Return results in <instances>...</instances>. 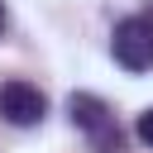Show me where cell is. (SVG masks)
<instances>
[{"mask_svg": "<svg viewBox=\"0 0 153 153\" xmlns=\"http://www.w3.org/2000/svg\"><path fill=\"white\" fill-rule=\"evenodd\" d=\"M67 115H72V124L86 134L91 153H129V139H124L115 110H110L100 96H91V91H72V96H67Z\"/></svg>", "mask_w": 153, "mask_h": 153, "instance_id": "6da1fadb", "label": "cell"}, {"mask_svg": "<svg viewBox=\"0 0 153 153\" xmlns=\"http://www.w3.org/2000/svg\"><path fill=\"white\" fill-rule=\"evenodd\" d=\"M110 53L124 72H148L153 67V19L148 14H124L110 33Z\"/></svg>", "mask_w": 153, "mask_h": 153, "instance_id": "7a4b0ae2", "label": "cell"}, {"mask_svg": "<svg viewBox=\"0 0 153 153\" xmlns=\"http://www.w3.org/2000/svg\"><path fill=\"white\" fill-rule=\"evenodd\" d=\"M43 115H48V96H43L33 81H24V76L0 81V120H5V124L33 129V124H43Z\"/></svg>", "mask_w": 153, "mask_h": 153, "instance_id": "3957f363", "label": "cell"}, {"mask_svg": "<svg viewBox=\"0 0 153 153\" xmlns=\"http://www.w3.org/2000/svg\"><path fill=\"white\" fill-rule=\"evenodd\" d=\"M134 134H139V143H148V148H153V105H148V110H139Z\"/></svg>", "mask_w": 153, "mask_h": 153, "instance_id": "277c9868", "label": "cell"}, {"mask_svg": "<svg viewBox=\"0 0 153 153\" xmlns=\"http://www.w3.org/2000/svg\"><path fill=\"white\" fill-rule=\"evenodd\" d=\"M5 24H10V14H5V0H0V38H5Z\"/></svg>", "mask_w": 153, "mask_h": 153, "instance_id": "5b68a950", "label": "cell"}, {"mask_svg": "<svg viewBox=\"0 0 153 153\" xmlns=\"http://www.w3.org/2000/svg\"><path fill=\"white\" fill-rule=\"evenodd\" d=\"M148 19H153V14H148Z\"/></svg>", "mask_w": 153, "mask_h": 153, "instance_id": "8992f818", "label": "cell"}]
</instances>
